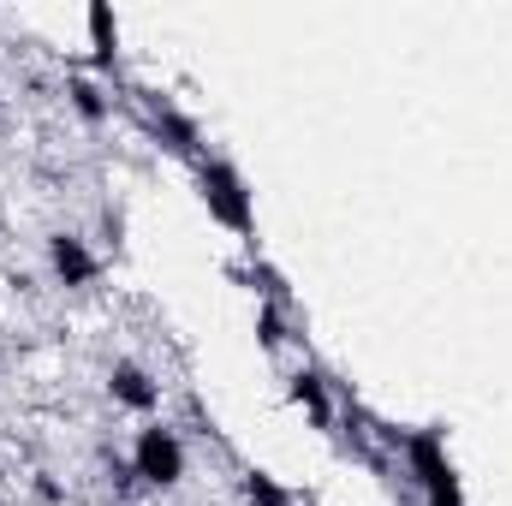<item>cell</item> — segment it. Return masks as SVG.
<instances>
[{
	"mask_svg": "<svg viewBox=\"0 0 512 506\" xmlns=\"http://www.w3.org/2000/svg\"><path fill=\"white\" fill-rule=\"evenodd\" d=\"M197 167V191H203V203H209V215L221 221V227H233V233H256V209H251V191H245V179H239V167L227 161V155H197L191 161Z\"/></svg>",
	"mask_w": 512,
	"mask_h": 506,
	"instance_id": "cell-1",
	"label": "cell"
},
{
	"mask_svg": "<svg viewBox=\"0 0 512 506\" xmlns=\"http://www.w3.org/2000/svg\"><path fill=\"white\" fill-rule=\"evenodd\" d=\"M131 471H137V483H149V489H179V483H185V441H179V429L149 417V423L137 429Z\"/></svg>",
	"mask_w": 512,
	"mask_h": 506,
	"instance_id": "cell-2",
	"label": "cell"
},
{
	"mask_svg": "<svg viewBox=\"0 0 512 506\" xmlns=\"http://www.w3.org/2000/svg\"><path fill=\"white\" fill-rule=\"evenodd\" d=\"M108 399H114L120 411L155 417V405H161V381L149 376L137 358H114V370H108Z\"/></svg>",
	"mask_w": 512,
	"mask_h": 506,
	"instance_id": "cell-3",
	"label": "cell"
},
{
	"mask_svg": "<svg viewBox=\"0 0 512 506\" xmlns=\"http://www.w3.org/2000/svg\"><path fill=\"white\" fill-rule=\"evenodd\" d=\"M48 268H54L60 286H90L102 274V262H96L84 233H48Z\"/></svg>",
	"mask_w": 512,
	"mask_h": 506,
	"instance_id": "cell-4",
	"label": "cell"
},
{
	"mask_svg": "<svg viewBox=\"0 0 512 506\" xmlns=\"http://www.w3.org/2000/svg\"><path fill=\"white\" fill-rule=\"evenodd\" d=\"M286 393L310 411V423H316V429H334V381L322 376L316 364H298L292 381H286Z\"/></svg>",
	"mask_w": 512,
	"mask_h": 506,
	"instance_id": "cell-5",
	"label": "cell"
},
{
	"mask_svg": "<svg viewBox=\"0 0 512 506\" xmlns=\"http://www.w3.org/2000/svg\"><path fill=\"white\" fill-rule=\"evenodd\" d=\"M149 120H155V137H161L173 155H185V161H197V155H203V126H197V120H185L173 102H149Z\"/></svg>",
	"mask_w": 512,
	"mask_h": 506,
	"instance_id": "cell-6",
	"label": "cell"
},
{
	"mask_svg": "<svg viewBox=\"0 0 512 506\" xmlns=\"http://www.w3.org/2000/svg\"><path fill=\"white\" fill-rule=\"evenodd\" d=\"M66 102H72V114H78L84 126H102V120L114 114V96H108L96 78H66Z\"/></svg>",
	"mask_w": 512,
	"mask_h": 506,
	"instance_id": "cell-7",
	"label": "cell"
},
{
	"mask_svg": "<svg viewBox=\"0 0 512 506\" xmlns=\"http://www.w3.org/2000/svg\"><path fill=\"white\" fill-rule=\"evenodd\" d=\"M256 340H262V352L304 346V334H292V310H286V304H262V310H256Z\"/></svg>",
	"mask_w": 512,
	"mask_h": 506,
	"instance_id": "cell-8",
	"label": "cell"
},
{
	"mask_svg": "<svg viewBox=\"0 0 512 506\" xmlns=\"http://www.w3.org/2000/svg\"><path fill=\"white\" fill-rule=\"evenodd\" d=\"M90 36H96V66H102V72H120V24H114L108 6L90 12Z\"/></svg>",
	"mask_w": 512,
	"mask_h": 506,
	"instance_id": "cell-9",
	"label": "cell"
},
{
	"mask_svg": "<svg viewBox=\"0 0 512 506\" xmlns=\"http://www.w3.org/2000/svg\"><path fill=\"white\" fill-rule=\"evenodd\" d=\"M239 495H245V506H298L292 489H280L268 471H245V477H239Z\"/></svg>",
	"mask_w": 512,
	"mask_h": 506,
	"instance_id": "cell-10",
	"label": "cell"
},
{
	"mask_svg": "<svg viewBox=\"0 0 512 506\" xmlns=\"http://www.w3.org/2000/svg\"><path fill=\"white\" fill-rule=\"evenodd\" d=\"M30 495L42 506H66V483H54L48 471H36V477H30Z\"/></svg>",
	"mask_w": 512,
	"mask_h": 506,
	"instance_id": "cell-11",
	"label": "cell"
}]
</instances>
